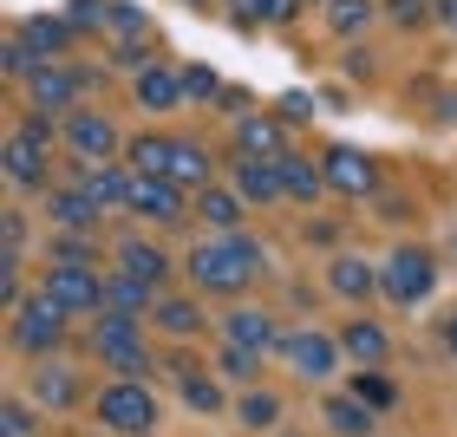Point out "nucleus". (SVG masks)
I'll return each mask as SVG.
<instances>
[{
    "label": "nucleus",
    "instance_id": "1",
    "mask_svg": "<svg viewBox=\"0 0 457 437\" xmlns=\"http://www.w3.org/2000/svg\"><path fill=\"white\" fill-rule=\"evenodd\" d=\"M190 275L210 287V294H242V287L262 275V248L248 235H216L190 255Z\"/></svg>",
    "mask_w": 457,
    "mask_h": 437
},
{
    "label": "nucleus",
    "instance_id": "2",
    "mask_svg": "<svg viewBox=\"0 0 457 437\" xmlns=\"http://www.w3.org/2000/svg\"><path fill=\"white\" fill-rule=\"evenodd\" d=\"M39 294L59 301L66 314H105V281H98V268L53 261V268H46V287H39Z\"/></svg>",
    "mask_w": 457,
    "mask_h": 437
},
{
    "label": "nucleus",
    "instance_id": "3",
    "mask_svg": "<svg viewBox=\"0 0 457 437\" xmlns=\"http://www.w3.org/2000/svg\"><path fill=\"white\" fill-rule=\"evenodd\" d=\"M59 340H66V307H59V301L33 294V301L13 307V346L20 352H53Z\"/></svg>",
    "mask_w": 457,
    "mask_h": 437
},
{
    "label": "nucleus",
    "instance_id": "4",
    "mask_svg": "<svg viewBox=\"0 0 457 437\" xmlns=\"http://www.w3.org/2000/svg\"><path fill=\"white\" fill-rule=\"evenodd\" d=\"M379 287H386L399 307H411V301H425L431 287H438V268H431L425 248H399V255L386 261V281H379Z\"/></svg>",
    "mask_w": 457,
    "mask_h": 437
},
{
    "label": "nucleus",
    "instance_id": "5",
    "mask_svg": "<svg viewBox=\"0 0 457 437\" xmlns=\"http://www.w3.org/2000/svg\"><path fill=\"white\" fill-rule=\"evenodd\" d=\"M98 418L112 431H151V418H157L151 385H105L98 392Z\"/></svg>",
    "mask_w": 457,
    "mask_h": 437
},
{
    "label": "nucleus",
    "instance_id": "6",
    "mask_svg": "<svg viewBox=\"0 0 457 437\" xmlns=\"http://www.w3.org/2000/svg\"><path fill=\"white\" fill-rule=\"evenodd\" d=\"M92 346H98V359H112V366H124V372L144 366V340H137V320H131V314H98Z\"/></svg>",
    "mask_w": 457,
    "mask_h": 437
},
{
    "label": "nucleus",
    "instance_id": "7",
    "mask_svg": "<svg viewBox=\"0 0 457 437\" xmlns=\"http://www.w3.org/2000/svg\"><path fill=\"white\" fill-rule=\"evenodd\" d=\"M0 170H7L13 190H46V144H33L27 131H13L7 151H0Z\"/></svg>",
    "mask_w": 457,
    "mask_h": 437
},
{
    "label": "nucleus",
    "instance_id": "8",
    "mask_svg": "<svg viewBox=\"0 0 457 437\" xmlns=\"http://www.w3.org/2000/svg\"><path fill=\"white\" fill-rule=\"evenodd\" d=\"M27 92H33V111H66L79 92H86V72H72V66H39L27 78Z\"/></svg>",
    "mask_w": 457,
    "mask_h": 437
},
{
    "label": "nucleus",
    "instance_id": "9",
    "mask_svg": "<svg viewBox=\"0 0 457 437\" xmlns=\"http://www.w3.org/2000/svg\"><path fill=\"white\" fill-rule=\"evenodd\" d=\"M66 144H72L86 163H105V157L118 151V131H112L98 111H72V118H66Z\"/></svg>",
    "mask_w": 457,
    "mask_h": 437
},
{
    "label": "nucleus",
    "instance_id": "10",
    "mask_svg": "<svg viewBox=\"0 0 457 437\" xmlns=\"http://www.w3.org/2000/svg\"><path fill=\"white\" fill-rule=\"evenodd\" d=\"M131 210L137 216H157V222H177L183 216V190H177V183H163V177H137L131 170Z\"/></svg>",
    "mask_w": 457,
    "mask_h": 437
},
{
    "label": "nucleus",
    "instance_id": "11",
    "mask_svg": "<svg viewBox=\"0 0 457 437\" xmlns=\"http://www.w3.org/2000/svg\"><path fill=\"white\" fill-rule=\"evenodd\" d=\"M79 190H86L98 210H131V170H112V163H86V170H79Z\"/></svg>",
    "mask_w": 457,
    "mask_h": 437
},
{
    "label": "nucleus",
    "instance_id": "12",
    "mask_svg": "<svg viewBox=\"0 0 457 437\" xmlns=\"http://www.w3.org/2000/svg\"><path fill=\"white\" fill-rule=\"evenodd\" d=\"M228 340L262 359V352L281 346V333H275V320H268V314H255V307H236V314H228Z\"/></svg>",
    "mask_w": 457,
    "mask_h": 437
},
{
    "label": "nucleus",
    "instance_id": "13",
    "mask_svg": "<svg viewBox=\"0 0 457 437\" xmlns=\"http://www.w3.org/2000/svg\"><path fill=\"white\" fill-rule=\"evenodd\" d=\"M320 177L334 183V190H346V196H366V190H372V163H366L360 151H346V144H340V151H327Z\"/></svg>",
    "mask_w": 457,
    "mask_h": 437
},
{
    "label": "nucleus",
    "instance_id": "14",
    "mask_svg": "<svg viewBox=\"0 0 457 437\" xmlns=\"http://www.w3.org/2000/svg\"><path fill=\"white\" fill-rule=\"evenodd\" d=\"M236 196H242V202H275V196H281V163L242 157V163H236Z\"/></svg>",
    "mask_w": 457,
    "mask_h": 437
},
{
    "label": "nucleus",
    "instance_id": "15",
    "mask_svg": "<svg viewBox=\"0 0 457 437\" xmlns=\"http://www.w3.org/2000/svg\"><path fill=\"white\" fill-rule=\"evenodd\" d=\"M46 216H53V222H66V228H86V235H92L105 210H98L86 190H46Z\"/></svg>",
    "mask_w": 457,
    "mask_h": 437
},
{
    "label": "nucleus",
    "instance_id": "16",
    "mask_svg": "<svg viewBox=\"0 0 457 437\" xmlns=\"http://www.w3.org/2000/svg\"><path fill=\"white\" fill-rule=\"evenodd\" d=\"M287 359H295V372H307V379H327L334 372V340H320V333H295V340H281Z\"/></svg>",
    "mask_w": 457,
    "mask_h": 437
},
{
    "label": "nucleus",
    "instance_id": "17",
    "mask_svg": "<svg viewBox=\"0 0 457 437\" xmlns=\"http://www.w3.org/2000/svg\"><path fill=\"white\" fill-rule=\"evenodd\" d=\"M137 105L144 111H170L177 98H183V72H163V66H151V72H137Z\"/></svg>",
    "mask_w": 457,
    "mask_h": 437
},
{
    "label": "nucleus",
    "instance_id": "18",
    "mask_svg": "<svg viewBox=\"0 0 457 437\" xmlns=\"http://www.w3.org/2000/svg\"><path fill=\"white\" fill-rule=\"evenodd\" d=\"M236 151L242 157H262V163H281V124H268V118L236 124Z\"/></svg>",
    "mask_w": 457,
    "mask_h": 437
},
{
    "label": "nucleus",
    "instance_id": "19",
    "mask_svg": "<svg viewBox=\"0 0 457 437\" xmlns=\"http://www.w3.org/2000/svg\"><path fill=\"white\" fill-rule=\"evenodd\" d=\"M118 268H124L131 281H144V287H157L163 275H170V261H163L151 242H124V248H118Z\"/></svg>",
    "mask_w": 457,
    "mask_h": 437
},
{
    "label": "nucleus",
    "instance_id": "20",
    "mask_svg": "<svg viewBox=\"0 0 457 437\" xmlns=\"http://www.w3.org/2000/svg\"><path fill=\"white\" fill-rule=\"evenodd\" d=\"M170 163H177V137H137L131 144V170L137 177H163L170 183Z\"/></svg>",
    "mask_w": 457,
    "mask_h": 437
},
{
    "label": "nucleus",
    "instance_id": "21",
    "mask_svg": "<svg viewBox=\"0 0 457 437\" xmlns=\"http://www.w3.org/2000/svg\"><path fill=\"white\" fill-rule=\"evenodd\" d=\"M144 307H151V287H144V281H131V275H124V268H118V275H105V314H144Z\"/></svg>",
    "mask_w": 457,
    "mask_h": 437
},
{
    "label": "nucleus",
    "instance_id": "22",
    "mask_svg": "<svg viewBox=\"0 0 457 437\" xmlns=\"http://www.w3.org/2000/svg\"><path fill=\"white\" fill-rule=\"evenodd\" d=\"M327 281H334V294H346V301H366L372 287H379V275H372V268H366L360 255H340V261H334V275H327Z\"/></svg>",
    "mask_w": 457,
    "mask_h": 437
},
{
    "label": "nucleus",
    "instance_id": "23",
    "mask_svg": "<svg viewBox=\"0 0 457 437\" xmlns=\"http://www.w3.org/2000/svg\"><path fill=\"white\" fill-rule=\"evenodd\" d=\"M340 346H346L360 366H379V359H386V326H372V320H353V326L340 333Z\"/></svg>",
    "mask_w": 457,
    "mask_h": 437
},
{
    "label": "nucleus",
    "instance_id": "24",
    "mask_svg": "<svg viewBox=\"0 0 457 437\" xmlns=\"http://www.w3.org/2000/svg\"><path fill=\"white\" fill-rule=\"evenodd\" d=\"M196 216H203V222H210V228H222V235H236V216H242V196H228V190H216V183H210V190H203V196H196Z\"/></svg>",
    "mask_w": 457,
    "mask_h": 437
},
{
    "label": "nucleus",
    "instance_id": "25",
    "mask_svg": "<svg viewBox=\"0 0 457 437\" xmlns=\"http://www.w3.org/2000/svg\"><path fill=\"white\" fill-rule=\"evenodd\" d=\"M327 425H334L340 437H372V405H360V399H327Z\"/></svg>",
    "mask_w": 457,
    "mask_h": 437
},
{
    "label": "nucleus",
    "instance_id": "26",
    "mask_svg": "<svg viewBox=\"0 0 457 437\" xmlns=\"http://www.w3.org/2000/svg\"><path fill=\"white\" fill-rule=\"evenodd\" d=\"M105 33L118 39V46H124V53H137V39H144V33H151V20H144L137 7H124V0H112V13H105Z\"/></svg>",
    "mask_w": 457,
    "mask_h": 437
},
{
    "label": "nucleus",
    "instance_id": "27",
    "mask_svg": "<svg viewBox=\"0 0 457 437\" xmlns=\"http://www.w3.org/2000/svg\"><path fill=\"white\" fill-rule=\"evenodd\" d=\"M20 39H27L39 59H46V53H59V46L72 39V27H66V20H46V13H39V20H27V27H20Z\"/></svg>",
    "mask_w": 457,
    "mask_h": 437
},
{
    "label": "nucleus",
    "instance_id": "28",
    "mask_svg": "<svg viewBox=\"0 0 457 437\" xmlns=\"http://www.w3.org/2000/svg\"><path fill=\"white\" fill-rule=\"evenodd\" d=\"M151 314H157V326H163V333H177V340H190V333H203V314H196L190 301H157Z\"/></svg>",
    "mask_w": 457,
    "mask_h": 437
},
{
    "label": "nucleus",
    "instance_id": "29",
    "mask_svg": "<svg viewBox=\"0 0 457 437\" xmlns=\"http://www.w3.org/2000/svg\"><path fill=\"white\" fill-rule=\"evenodd\" d=\"M353 399H360V405H372V411H386L392 399H399V385H392V379H386L379 366H366L360 379H353Z\"/></svg>",
    "mask_w": 457,
    "mask_h": 437
},
{
    "label": "nucleus",
    "instance_id": "30",
    "mask_svg": "<svg viewBox=\"0 0 457 437\" xmlns=\"http://www.w3.org/2000/svg\"><path fill=\"white\" fill-rule=\"evenodd\" d=\"M320 170H314V163H301V157H281V196H314L320 190Z\"/></svg>",
    "mask_w": 457,
    "mask_h": 437
},
{
    "label": "nucleus",
    "instance_id": "31",
    "mask_svg": "<svg viewBox=\"0 0 457 437\" xmlns=\"http://www.w3.org/2000/svg\"><path fill=\"white\" fill-rule=\"evenodd\" d=\"M372 20V0H334V7H327V27L334 33H360Z\"/></svg>",
    "mask_w": 457,
    "mask_h": 437
},
{
    "label": "nucleus",
    "instance_id": "32",
    "mask_svg": "<svg viewBox=\"0 0 457 437\" xmlns=\"http://www.w3.org/2000/svg\"><path fill=\"white\" fill-rule=\"evenodd\" d=\"M72 385H79L72 372H59V366H53V372H39V385H33V392H39V405H72V399H79Z\"/></svg>",
    "mask_w": 457,
    "mask_h": 437
},
{
    "label": "nucleus",
    "instance_id": "33",
    "mask_svg": "<svg viewBox=\"0 0 457 437\" xmlns=\"http://www.w3.org/2000/svg\"><path fill=\"white\" fill-rule=\"evenodd\" d=\"M301 0H242V13L248 20H262V27H281V20H295Z\"/></svg>",
    "mask_w": 457,
    "mask_h": 437
},
{
    "label": "nucleus",
    "instance_id": "34",
    "mask_svg": "<svg viewBox=\"0 0 457 437\" xmlns=\"http://www.w3.org/2000/svg\"><path fill=\"white\" fill-rule=\"evenodd\" d=\"M39 66H46V59H39V53L27 46V39H20V33H13V39H7V72H13V78H33Z\"/></svg>",
    "mask_w": 457,
    "mask_h": 437
},
{
    "label": "nucleus",
    "instance_id": "35",
    "mask_svg": "<svg viewBox=\"0 0 457 437\" xmlns=\"http://www.w3.org/2000/svg\"><path fill=\"white\" fill-rule=\"evenodd\" d=\"M183 399H190L196 411H216V405H222V392L203 379V372H183Z\"/></svg>",
    "mask_w": 457,
    "mask_h": 437
},
{
    "label": "nucleus",
    "instance_id": "36",
    "mask_svg": "<svg viewBox=\"0 0 457 437\" xmlns=\"http://www.w3.org/2000/svg\"><path fill=\"white\" fill-rule=\"evenodd\" d=\"M386 20H399V27H425L431 0H386Z\"/></svg>",
    "mask_w": 457,
    "mask_h": 437
},
{
    "label": "nucleus",
    "instance_id": "37",
    "mask_svg": "<svg viewBox=\"0 0 457 437\" xmlns=\"http://www.w3.org/2000/svg\"><path fill=\"white\" fill-rule=\"evenodd\" d=\"M0 437H33V411L7 399V405H0Z\"/></svg>",
    "mask_w": 457,
    "mask_h": 437
},
{
    "label": "nucleus",
    "instance_id": "38",
    "mask_svg": "<svg viewBox=\"0 0 457 437\" xmlns=\"http://www.w3.org/2000/svg\"><path fill=\"white\" fill-rule=\"evenodd\" d=\"M275 399H268V392H248V399H242V425H275Z\"/></svg>",
    "mask_w": 457,
    "mask_h": 437
},
{
    "label": "nucleus",
    "instance_id": "39",
    "mask_svg": "<svg viewBox=\"0 0 457 437\" xmlns=\"http://www.w3.org/2000/svg\"><path fill=\"white\" fill-rule=\"evenodd\" d=\"M183 98H216V72L210 66H183Z\"/></svg>",
    "mask_w": 457,
    "mask_h": 437
},
{
    "label": "nucleus",
    "instance_id": "40",
    "mask_svg": "<svg viewBox=\"0 0 457 437\" xmlns=\"http://www.w3.org/2000/svg\"><path fill=\"white\" fill-rule=\"evenodd\" d=\"M228 372H236V379H248V372H255V352L236 346V352H228Z\"/></svg>",
    "mask_w": 457,
    "mask_h": 437
},
{
    "label": "nucleus",
    "instance_id": "41",
    "mask_svg": "<svg viewBox=\"0 0 457 437\" xmlns=\"http://www.w3.org/2000/svg\"><path fill=\"white\" fill-rule=\"evenodd\" d=\"M431 20H445V27H457V0H431Z\"/></svg>",
    "mask_w": 457,
    "mask_h": 437
},
{
    "label": "nucleus",
    "instance_id": "42",
    "mask_svg": "<svg viewBox=\"0 0 457 437\" xmlns=\"http://www.w3.org/2000/svg\"><path fill=\"white\" fill-rule=\"evenodd\" d=\"M451 346H457V326H451Z\"/></svg>",
    "mask_w": 457,
    "mask_h": 437
}]
</instances>
